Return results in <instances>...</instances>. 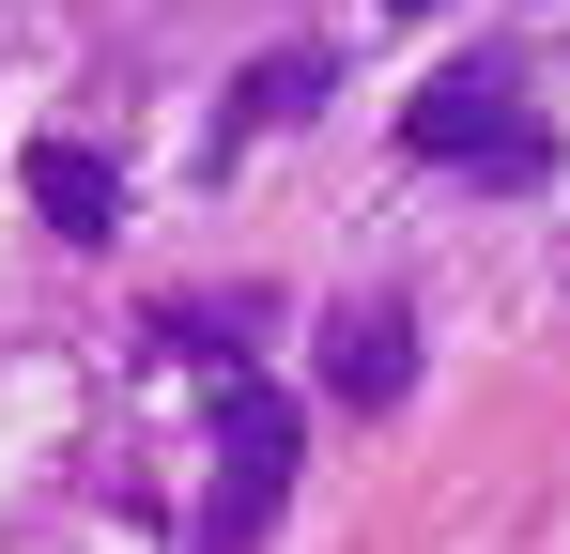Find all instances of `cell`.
Instances as JSON below:
<instances>
[{"label": "cell", "instance_id": "obj_1", "mask_svg": "<svg viewBox=\"0 0 570 554\" xmlns=\"http://www.w3.org/2000/svg\"><path fill=\"white\" fill-rule=\"evenodd\" d=\"M401 139H416L432 170H509V185H540V170H556V139L524 123V78H509V62H448V78H416Z\"/></svg>", "mask_w": 570, "mask_h": 554}, {"label": "cell", "instance_id": "obj_2", "mask_svg": "<svg viewBox=\"0 0 570 554\" xmlns=\"http://www.w3.org/2000/svg\"><path fill=\"white\" fill-rule=\"evenodd\" d=\"M293 493V400L278 385H232L216 400V493H200V554H247Z\"/></svg>", "mask_w": 570, "mask_h": 554}, {"label": "cell", "instance_id": "obj_3", "mask_svg": "<svg viewBox=\"0 0 570 554\" xmlns=\"http://www.w3.org/2000/svg\"><path fill=\"white\" fill-rule=\"evenodd\" d=\"M31 216H47L62 247H108V231H124V170H108L94 139H47V155H31Z\"/></svg>", "mask_w": 570, "mask_h": 554}, {"label": "cell", "instance_id": "obj_4", "mask_svg": "<svg viewBox=\"0 0 570 554\" xmlns=\"http://www.w3.org/2000/svg\"><path fill=\"white\" fill-rule=\"evenodd\" d=\"M324 385H340V400H401V385H416V324L355 293V308L324 324Z\"/></svg>", "mask_w": 570, "mask_h": 554}, {"label": "cell", "instance_id": "obj_5", "mask_svg": "<svg viewBox=\"0 0 570 554\" xmlns=\"http://www.w3.org/2000/svg\"><path fill=\"white\" fill-rule=\"evenodd\" d=\"M324 92H340V62H324V47H278V62L232 78V123H293V108H324Z\"/></svg>", "mask_w": 570, "mask_h": 554}, {"label": "cell", "instance_id": "obj_6", "mask_svg": "<svg viewBox=\"0 0 570 554\" xmlns=\"http://www.w3.org/2000/svg\"><path fill=\"white\" fill-rule=\"evenodd\" d=\"M385 16H432V0H385Z\"/></svg>", "mask_w": 570, "mask_h": 554}]
</instances>
